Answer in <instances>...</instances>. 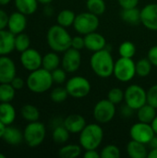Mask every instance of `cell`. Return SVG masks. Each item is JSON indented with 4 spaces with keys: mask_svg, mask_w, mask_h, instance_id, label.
Returning <instances> with one entry per match:
<instances>
[{
    "mask_svg": "<svg viewBox=\"0 0 157 158\" xmlns=\"http://www.w3.org/2000/svg\"><path fill=\"white\" fill-rule=\"evenodd\" d=\"M90 64L93 71L100 78H108L114 73L115 62L106 47L94 52L91 57Z\"/></svg>",
    "mask_w": 157,
    "mask_h": 158,
    "instance_id": "obj_1",
    "label": "cell"
},
{
    "mask_svg": "<svg viewBox=\"0 0 157 158\" xmlns=\"http://www.w3.org/2000/svg\"><path fill=\"white\" fill-rule=\"evenodd\" d=\"M46 39L49 47L54 52H65L71 47L72 37L67 31L66 28L60 26L59 24L53 25L49 28Z\"/></svg>",
    "mask_w": 157,
    "mask_h": 158,
    "instance_id": "obj_2",
    "label": "cell"
},
{
    "mask_svg": "<svg viewBox=\"0 0 157 158\" xmlns=\"http://www.w3.org/2000/svg\"><path fill=\"white\" fill-rule=\"evenodd\" d=\"M51 71L43 68L31 71L27 78V86L29 90L34 94H43L47 92L53 84Z\"/></svg>",
    "mask_w": 157,
    "mask_h": 158,
    "instance_id": "obj_3",
    "label": "cell"
},
{
    "mask_svg": "<svg viewBox=\"0 0 157 158\" xmlns=\"http://www.w3.org/2000/svg\"><path fill=\"white\" fill-rule=\"evenodd\" d=\"M104 138V131L100 125L92 123L86 125L80 132V145L85 150L97 149Z\"/></svg>",
    "mask_w": 157,
    "mask_h": 158,
    "instance_id": "obj_4",
    "label": "cell"
},
{
    "mask_svg": "<svg viewBox=\"0 0 157 158\" xmlns=\"http://www.w3.org/2000/svg\"><path fill=\"white\" fill-rule=\"evenodd\" d=\"M99 23L98 16L88 11L76 15L73 27L80 34L86 35L90 32L95 31L99 27Z\"/></svg>",
    "mask_w": 157,
    "mask_h": 158,
    "instance_id": "obj_5",
    "label": "cell"
},
{
    "mask_svg": "<svg viewBox=\"0 0 157 158\" xmlns=\"http://www.w3.org/2000/svg\"><path fill=\"white\" fill-rule=\"evenodd\" d=\"M46 134L45 127L43 123L37 121L29 122L23 131L25 143L30 147L39 146L44 140Z\"/></svg>",
    "mask_w": 157,
    "mask_h": 158,
    "instance_id": "obj_6",
    "label": "cell"
},
{
    "mask_svg": "<svg viewBox=\"0 0 157 158\" xmlns=\"http://www.w3.org/2000/svg\"><path fill=\"white\" fill-rule=\"evenodd\" d=\"M117 80L122 82L131 81L136 75V66L132 58L120 57L115 62L114 73Z\"/></svg>",
    "mask_w": 157,
    "mask_h": 158,
    "instance_id": "obj_7",
    "label": "cell"
},
{
    "mask_svg": "<svg viewBox=\"0 0 157 158\" xmlns=\"http://www.w3.org/2000/svg\"><path fill=\"white\" fill-rule=\"evenodd\" d=\"M124 94L126 105L134 110H138L140 107L147 104V92L138 84L130 85Z\"/></svg>",
    "mask_w": 157,
    "mask_h": 158,
    "instance_id": "obj_8",
    "label": "cell"
},
{
    "mask_svg": "<svg viewBox=\"0 0 157 158\" xmlns=\"http://www.w3.org/2000/svg\"><path fill=\"white\" fill-rule=\"evenodd\" d=\"M66 89L68 95L74 98H83L91 92L90 81L81 76H75L70 78L66 83Z\"/></svg>",
    "mask_w": 157,
    "mask_h": 158,
    "instance_id": "obj_9",
    "label": "cell"
},
{
    "mask_svg": "<svg viewBox=\"0 0 157 158\" xmlns=\"http://www.w3.org/2000/svg\"><path fill=\"white\" fill-rule=\"evenodd\" d=\"M116 115V106L108 99H103L96 103L93 107V118L100 124L110 122Z\"/></svg>",
    "mask_w": 157,
    "mask_h": 158,
    "instance_id": "obj_10",
    "label": "cell"
},
{
    "mask_svg": "<svg viewBox=\"0 0 157 158\" xmlns=\"http://www.w3.org/2000/svg\"><path fill=\"white\" fill-rule=\"evenodd\" d=\"M130 135L131 140L147 144L155 135L151 124L139 121L131 126L130 130Z\"/></svg>",
    "mask_w": 157,
    "mask_h": 158,
    "instance_id": "obj_11",
    "label": "cell"
},
{
    "mask_svg": "<svg viewBox=\"0 0 157 158\" xmlns=\"http://www.w3.org/2000/svg\"><path fill=\"white\" fill-rule=\"evenodd\" d=\"M20 62L23 68L31 72L42 67L43 57L37 50L33 48H28L21 53Z\"/></svg>",
    "mask_w": 157,
    "mask_h": 158,
    "instance_id": "obj_12",
    "label": "cell"
},
{
    "mask_svg": "<svg viewBox=\"0 0 157 158\" xmlns=\"http://www.w3.org/2000/svg\"><path fill=\"white\" fill-rule=\"evenodd\" d=\"M61 63L62 68L68 73H73L77 71L81 64V55L80 51L70 47L64 52Z\"/></svg>",
    "mask_w": 157,
    "mask_h": 158,
    "instance_id": "obj_13",
    "label": "cell"
},
{
    "mask_svg": "<svg viewBox=\"0 0 157 158\" xmlns=\"http://www.w3.org/2000/svg\"><path fill=\"white\" fill-rule=\"evenodd\" d=\"M17 69L14 61L6 56H0V83H10L17 76Z\"/></svg>",
    "mask_w": 157,
    "mask_h": 158,
    "instance_id": "obj_14",
    "label": "cell"
},
{
    "mask_svg": "<svg viewBox=\"0 0 157 158\" xmlns=\"http://www.w3.org/2000/svg\"><path fill=\"white\" fill-rule=\"evenodd\" d=\"M141 22L151 31H157V4H148L141 10Z\"/></svg>",
    "mask_w": 157,
    "mask_h": 158,
    "instance_id": "obj_15",
    "label": "cell"
},
{
    "mask_svg": "<svg viewBox=\"0 0 157 158\" xmlns=\"http://www.w3.org/2000/svg\"><path fill=\"white\" fill-rule=\"evenodd\" d=\"M26 27H27V19H26V15H24L23 13L17 11L8 16L7 29L13 34L17 35L19 33L23 32Z\"/></svg>",
    "mask_w": 157,
    "mask_h": 158,
    "instance_id": "obj_16",
    "label": "cell"
},
{
    "mask_svg": "<svg viewBox=\"0 0 157 158\" xmlns=\"http://www.w3.org/2000/svg\"><path fill=\"white\" fill-rule=\"evenodd\" d=\"M84 42L85 48L93 52L100 51L106 47L105 38L102 34L95 31L86 34L84 37Z\"/></svg>",
    "mask_w": 157,
    "mask_h": 158,
    "instance_id": "obj_17",
    "label": "cell"
},
{
    "mask_svg": "<svg viewBox=\"0 0 157 158\" xmlns=\"http://www.w3.org/2000/svg\"><path fill=\"white\" fill-rule=\"evenodd\" d=\"M63 125L70 133H80L86 126V121L80 114H71L64 119Z\"/></svg>",
    "mask_w": 157,
    "mask_h": 158,
    "instance_id": "obj_18",
    "label": "cell"
},
{
    "mask_svg": "<svg viewBox=\"0 0 157 158\" xmlns=\"http://www.w3.org/2000/svg\"><path fill=\"white\" fill-rule=\"evenodd\" d=\"M15 49V34L8 30H0V56H6Z\"/></svg>",
    "mask_w": 157,
    "mask_h": 158,
    "instance_id": "obj_19",
    "label": "cell"
},
{
    "mask_svg": "<svg viewBox=\"0 0 157 158\" xmlns=\"http://www.w3.org/2000/svg\"><path fill=\"white\" fill-rule=\"evenodd\" d=\"M2 139L9 145H19L24 140L23 132H21L18 128L6 126Z\"/></svg>",
    "mask_w": 157,
    "mask_h": 158,
    "instance_id": "obj_20",
    "label": "cell"
},
{
    "mask_svg": "<svg viewBox=\"0 0 157 158\" xmlns=\"http://www.w3.org/2000/svg\"><path fill=\"white\" fill-rule=\"evenodd\" d=\"M16 118V110L10 103L0 104V121L5 126L11 125Z\"/></svg>",
    "mask_w": 157,
    "mask_h": 158,
    "instance_id": "obj_21",
    "label": "cell"
},
{
    "mask_svg": "<svg viewBox=\"0 0 157 158\" xmlns=\"http://www.w3.org/2000/svg\"><path fill=\"white\" fill-rule=\"evenodd\" d=\"M127 152L131 158L148 157V151L144 143L131 140L127 145Z\"/></svg>",
    "mask_w": 157,
    "mask_h": 158,
    "instance_id": "obj_22",
    "label": "cell"
},
{
    "mask_svg": "<svg viewBox=\"0 0 157 158\" xmlns=\"http://www.w3.org/2000/svg\"><path fill=\"white\" fill-rule=\"evenodd\" d=\"M137 117L139 121L151 124L154 118L156 117V108L149 104H145L138 109Z\"/></svg>",
    "mask_w": 157,
    "mask_h": 158,
    "instance_id": "obj_23",
    "label": "cell"
},
{
    "mask_svg": "<svg viewBox=\"0 0 157 158\" xmlns=\"http://www.w3.org/2000/svg\"><path fill=\"white\" fill-rule=\"evenodd\" d=\"M15 6L18 11L24 15L33 14L38 7L37 0H15Z\"/></svg>",
    "mask_w": 157,
    "mask_h": 158,
    "instance_id": "obj_24",
    "label": "cell"
},
{
    "mask_svg": "<svg viewBox=\"0 0 157 158\" xmlns=\"http://www.w3.org/2000/svg\"><path fill=\"white\" fill-rule=\"evenodd\" d=\"M122 19L130 24V25H138L141 22V10L136 7L132 8H123L121 12Z\"/></svg>",
    "mask_w": 157,
    "mask_h": 158,
    "instance_id": "obj_25",
    "label": "cell"
},
{
    "mask_svg": "<svg viewBox=\"0 0 157 158\" xmlns=\"http://www.w3.org/2000/svg\"><path fill=\"white\" fill-rule=\"evenodd\" d=\"M60 64V58L56 52H50L47 53L43 56V63L42 67L48 71H53L54 69H57Z\"/></svg>",
    "mask_w": 157,
    "mask_h": 158,
    "instance_id": "obj_26",
    "label": "cell"
},
{
    "mask_svg": "<svg viewBox=\"0 0 157 158\" xmlns=\"http://www.w3.org/2000/svg\"><path fill=\"white\" fill-rule=\"evenodd\" d=\"M69 133L70 132L66 129V127L63 124L56 126L54 128V131H53V133H52L53 141L56 144H64L68 141Z\"/></svg>",
    "mask_w": 157,
    "mask_h": 158,
    "instance_id": "obj_27",
    "label": "cell"
},
{
    "mask_svg": "<svg viewBox=\"0 0 157 158\" xmlns=\"http://www.w3.org/2000/svg\"><path fill=\"white\" fill-rule=\"evenodd\" d=\"M75 18H76V15L72 10L63 9L62 11L58 13L56 21H57V24H59L60 26L67 28V27H70L71 25H73Z\"/></svg>",
    "mask_w": 157,
    "mask_h": 158,
    "instance_id": "obj_28",
    "label": "cell"
},
{
    "mask_svg": "<svg viewBox=\"0 0 157 158\" xmlns=\"http://www.w3.org/2000/svg\"><path fill=\"white\" fill-rule=\"evenodd\" d=\"M81 154V146L78 144H67L59 149L58 156L62 158H76Z\"/></svg>",
    "mask_w": 157,
    "mask_h": 158,
    "instance_id": "obj_29",
    "label": "cell"
},
{
    "mask_svg": "<svg viewBox=\"0 0 157 158\" xmlns=\"http://www.w3.org/2000/svg\"><path fill=\"white\" fill-rule=\"evenodd\" d=\"M20 113H21L22 118L29 122L37 121L40 118V112L38 108L31 104L24 105L21 108Z\"/></svg>",
    "mask_w": 157,
    "mask_h": 158,
    "instance_id": "obj_30",
    "label": "cell"
},
{
    "mask_svg": "<svg viewBox=\"0 0 157 158\" xmlns=\"http://www.w3.org/2000/svg\"><path fill=\"white\" fill-rule=\"evenodd\" d=\"M15 91L11 83H0V102L10 103L15 97Z\"/></svg>",
    "mask_w": 157,
    "mask_h": 158,
    "instance_id": "obj_31",
    "label": "cell"
},
{
    "mask_svg": "<svg viewBox=\"0 0 157 158\" xmlns=\"http://www.w3.org/2000/svg\"><path fill=\"white\" fill-rule=\"evenodd\" d=\"M152 63L148 58H142L135 63L136 66V75L142 78L147 77L152 70Z\"/></svg>",
    "mask_w": 157,
    "mask_h": 158,
    "instance_id": "obj_32",
    "label": "cell"
},
{
    "mask_svg": "<svg viewBox=\"0 0 157 158\" xmlns=\"http://www.w3.org/2000/svg\"><path fill=\"white\" fill-rule=\"evenodd\" d=\"M86 6L89 12L97 16L104 14L105 11V3L104 0H87Z\"/></svg>",
    "mask_w": 157,
    "mask_h": 158,
    "instance_id": "obj_33",
    "label": "cell"
},
{
    "mask_svg": "<svg viewBox=\"0 0 157 158\" xmlns=\"http://www.w3.org/2000/svg\"><path fill=\"white\" fill-rule=\"evenodd\" d=\"M30 45H31V40L27 34L21 32L15 35V49L17 51L22 53L23 51L30 48Z\"/></svg>",
    "mask_w": 157,
    "mask_h": 158,
    "instance_id": "obj_34",
    "label": "cell"
},
{
    "mask_svg": "<svg viewBox=\"0 0 157 158\" xmlns=\"http://www.w3.org/2000/svg\"><path fill=\"white\" fill-rule=\"evenodd\" d=\"M118 52L122 57L132 58L136 53V46L133 43L130 41H125L120 44L118 48Z\"/></svg>",
    "mask_w": 157,
    "mask_h": 158,
    "instance_id": "obj_35",
    "label": "cell"
},
{
    "mask_svg": "<svg viewBox=\"0 0 157 158\" xmlns=\"http://www.w3.org/2000/svg\"><path fill=\"white\" fill-rule=\"evenodd\" d=\"M68 96V93L66 87L65 88L56 87L50 94L51 100L55 103H62V102L66 101Z\"/></svg>",
    "mask_w": 157,
    "mask_h": 158,
    "instance_id": "obj_36",
    "label": "cell"
},
{
    "mask_svg": "<svg viewBox=\"0 0 157 158\" xmlns=\"http://www.w3.org/2000/svg\"><path fill=\"white\" fill-rule=\"evenodd\" d=\"M101 158H118L120 156V150L114 144H109L104 147L100 153Z\"/></svg>",
    "mask_w": 157,
    "mask_h": 158,
    "instance_id": "obj_37",
    "label": "cell"
},
{
    "mask_svg": "<svg viewBox=\"0 0 157 158\" xmlns=\"http://www.w3.org/2000/svg\"><path fill=\"white\" fill-rule=\"evenodd\" d=\"M124 96L125 94L120 88H113L107 94V99L115 105L121 103L124 100Z\"/></svg>",
    "mask_w": 157,
    "mask_h": 158,
    "instance_id": "obj_38",
    "label": "cell"
},
{
    "mask_svg": "<svg viewBox=\"0 0 157 158\" xmlns=\"http://www.w3.org/2000/svg\"><path fill=\"white\" fill-rule=\"evenodd\" d=\"M52 74V78H53V81L58 84L63 83L66 81L67 78V71L62 68V69H56L53 71H51Z\"/></svg>",
    "mask_w": 157,
    "mask_h": 158,
    "instance_id": "obj_39",
    "label": "cell"
},
{
    "mask_svg": "<svg viewBox=\"0 0 157 158\" xmlns=\"http://www.w3.org/2000/svg\"><path fill=\"white\" fill-rule=\"evenodd\" d=\"M147 104L157 109V84L153 85L147 91Z\"/></svg>",
    "mask_w": 157,
    "mask_h": 158,
    "instance_id": "obj_40",
    "label": "cell"
},
{
    "mask_svg": "<svg viewBox=\"0 0 157 158\" xmlns=\"http://www.w3.org/2000/svg\"><path fill=\"white\" fill-rule=\"evenodd\" d=\"M71 47L77 50H81L82 48L85 47V42H84V38H82L81 36H75L72 37L71 40Z\"/></svg>",
    "mask_w": 157,
    "mask_h": 158,
    "instance_id": "obj_41",
    "label": "cell"
},
{
    "mask_svg": "<svg viewBox=\"0 0 157 158\" xmlns=\"http://www.w3.org/2000/svg\"><path fill=\"white\" fill-rule=\"evenodd\" d=\"M122 8H132L138 6L139 0H118Z\"/></svg>",
    "mask_w": 157,
    "mask_h": 158,
    "instance_id": "obj_42",
    "label": "cell"
},
{
    "mask_svg": "<svg viewBox=\"0 0 157 158\" xmlns=\"http://www.w3.org/2000/svg\"><path fill=\"white\" fill-rule=\"evenodd\" d=\"M148 59L154 66L157 67V45L151 47V49L148 51Z\"/></svg>",
    "mask_w": 157,
    "mask_h": 158,
    "instance_id": "obj_43",
    "label": "cell"
},
{
    "mask_svg": "<svg viewBox=\"0 0 157 158\" xmlns=\"http://www.w3.org/2000/svg\"><path fill=\"white\" fill-rule=\"evenodd\" d=\"M7 21L8 15L3 9H0V30H4L6 27H7Z\"/></svg>",
    "mask_w": 157,
    "mask_h": 158,
    "instance_id": "obj_44",
    "label": "cell"
},
{
    "mask_svg": "<svg viewBox=\"0 0 157 158\" xmlns=\"http://www.w3.org/2000/svg\"><path fill=\"white\" fill-rule=\"evenodd\" d=\"M11 85L16 89V90H20V89H22L23 88V86H24V81L20 78V77H15L12 81H11Z\"/></svg>",
    "mask_w": 157,
    "mask_h": 158,
    "instance_id": "obj_45",
    "label": "cell"
},
{
    "mask_svg": "<svg viewBox=\"0 0 157 158\" xmlns=\"http://www.w3.org/2000/svg\"><path fill=\"white\" fill-rule=\"evenodd\" d=\"M84 157L85 158H101V156L99 153H97L96 149L93 150H86L85 154H84Z\"/></svg>",
    "mask_w": 157,
    "mask_h": 158,
    "instance_id": "obj_46",
    "label": "cell"
},
{
    "mask_svg": "<svg viewBox=\"0 0 157 158\" xmlns=\"http://www.w3.org/2000/svg\"><path fill=\"white\" fill-rule=\"evenodd\" d=\"M133 110H134V109H132L131 107H130L128 105L123 106V107H122V109H121L122 116H124V117H126V118H129V117L131 116V113H132Z\"/></svg>",
    "mask_w": 157,
    "mask_h": 158,
    "instance_id": "obj_47",
    "label": "cell"
},
{
    "mask_svg": "<svg viewBox=\"0 0 157 158\" xmlns=\"http://www.w3.org/2000/svg\"><path fill=\"white\" fill-rule=\"evenodd\" d=\"M149 146L152 148V149H155V148H157V136L156 134L152 138V140L149 142Z\"/></svg>",
    "mask_w": 157,
    "mask_h": 158,
    "instance_id": "obj_48",
    "label": "cell"
},
{
    "mask_svg": "<svg viewBox=\"0 0 157 158\" xmlns=\"http://www.w3.org/2000/svg\"><path fill=\"white\" fill-rule=\"evenodd\" d=\"M46 6L44 7V13L47 15V16H51L53 14V8L49 6V5H45Z\"/></svg>",
    "mask_w": 157,
    "mask_h": 158,
    "instance_id": "obj_49",
    "label": "cell"
},
{
    "mask_svg": "<svg viewBox=\"0 0 157 158\" xmlns=\"http://www.w3.org/2000/svg\"><path fill=\"white\" fill-rule=\"evenodd\" d=\"M148 157L149 158H157V148L152 149L148 153Z\"/></svg>",
    "mask_w": 157,
    "mask_h": 158,
    "instance_id": "obj_50",
    "label": "cell"
},
{
    "mask_svg": "<svg viewBox=\"0 0 157 158\" xmlns=\"http://www.w3.org/2000/svg\"><path fill=\"white\" fill-rule=\"evenodd\" d=\"M151 126H152V128H153V130H154L155 133L157 135V115H156V117L154 118V120L152 121Z\"/></svg>",
    "mask_w": 157,
    "mask_h": 158,
    "instance_id": "obj_51",
    "label": "cell"
},
{
    "mask_svg": "<svg viewBox=\"0 0 157 158\" xmlns=\"http://www.w3.org/2000/svg\"><path fill=\"white\" fill-rule=\"evenodd\" d=\"M5 129H6V126H5V125L0 121V139H2V137H3V134H4Z\"/></svg>",
    "mask_w": 157,
    "mask_h": 158,
    "instance_id": "obj_52",
    "label": "cell"
},
{
    "mask_svg": "<svg viewBox=\"0 0 157 158\" xmlns=\"http://www.w3.org/2000/svg\"><path fill=\"white\" fill-rule=\"evenodd\" d=\"M38 3H41L43 5H49L53 0H37Z\"/></svg>",
    "mask_w": 157,
    "mask_h": 158,
    "instance_id": "obj_53",
    "label": "cell"
},
{
    "mask_svg": "<svg viewBox=\"0 0 157 158\" xmlns=\"http://www.w3.org/2000/svg\"><path fill=\"white\" fill-rule=\"evenodd\" d=\"M11 0H0V5L1 6H6L10 3Z\"/></svg>",
    "mask_w": 157,
    "mask_h": 158,
    "instance_id": "obj_54",
    "label": "cell"
},
{
    "mask_svg": "<svg viewBox=\"0 0 157 158\" xmlns=\"http://www.w3.org/2000/svg\"><path fill=\"white\" fill-rule=\"evenodd\" d=\"M0 158H6V156L4 154H1L0 153Z\"/></svg>",
    "mask_w": 157,
    "mask_h": 158,
    "instance_id": "obj_55",
    "label": "cell"
}]
</instances>
